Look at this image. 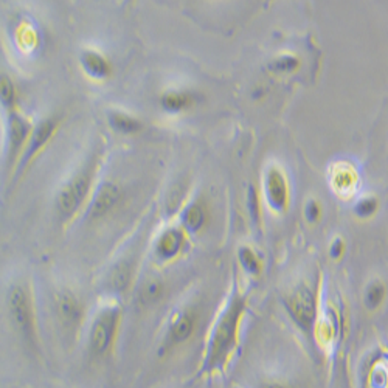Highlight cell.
I'll return each mask as SVG.
<instances>
[{
  "label": "cell",
  "mask_w": 388,
  "mask_h": 388,
  "mask_svg": "<svg viewBox=\"0 0 388 388\" xmlns=\"http://www.w3.org/2000/svg\"><path fill=\"white\" fill-rule=\"evenodd\" d=\"M244 309L246 301L236 297L221 315L208 345L207 360H205V368L208 371L215 368H221L227 362L228 356L233 353L236 341H238V330Z\"/></svg>",
  "instance_id": "1"
},
{
  "label": "cell",
  "mask_w": 388,
  "mask_h": 388,
  "mask_svg": "<svg viewBox=\"0 0 388 388\" xmlns=\"http://www.w3.org/2000/svg\"><path fill=\"white\" fill-rule=\"evenodd\" d=\"M7 306L14 328L27 338H33L34 314H33V305L28 290L23 286H19V284L11 286L8 290Z\"/></svg>",
  "instance_id": "2"
},
{
  "label": "cell",
  "mask_w": 388,
  "mask_h": 388,
  "mask_svg": "<svg viewBox=\"0 0 388 388\" xmlns=\"http://www.w3.org/2000/svg\"><path fill=\"white\" fill-rule=\"evenodd\" d=\"M120 323V309L107 308L101 311L95 319L92 330H90V348L95 354L103 356L112 348V343L117 336Z\"/></svg>",
  "instance_id": "3"
},
{
  "label": "cell",
  "mask_w": 388,
  "mask_h": 388,
  "mask_svg": "<svg viewBox=\"0 0 388 388\" xmlns=\"http://www.w3.org/2000/svg\"><path fill=\"white\" fill-rule=\"evenodd\" d=\"M286 308L294 323L301 331L309 332L314 328L315 317H317V301L311 289L306 286L297 289L288 299Z\"/></svg>",
  "instance_id": "4"
},
{
  "label": "cell",
  "mask_w": 388,
  "mask_h": 388,
  "mask_svg": "<svg viewBox=\"0 0 388 388\" xmlns=\"http://www.w3.org/2000/svg\"><path fill=\"white\" fill-rule=\"evenodd\" d=\"M90 188V174H81L61 190L58 196V210L61 215L72 216L81 207Z\"/></svg>",
  "instance_id": "5"
},
{
  "label": "cell",
  "mask_w": 388,
  "mask_h": 388,
  "mask_svg": "<svg viewBox=\"0 0 388 388\" xmlns=\"http://www.w3.org/2000/svg\"><path fill=\"white\" fill-rule=\"evenodd\" d=\"M54 308H56L59 321L65 328H76L80 325L83 309L75 295L70 292H61L54 301Z\"/></svg>",
  "instance_id": "6"
},
{
  "label": "cell",
  "mask_w": 388,
  "mask_h": 388,
  "mask_svg": "<svg viewBox=\"0 0 388 388\" xmlns=\"http://www.w3.org/2000/svg\"><path fill=\"white\" fill-rule=\"evenodd\" d=\"M266 193L269 204L275 210H284L289 201V190L284 175L278 169H270L266 180Z\"/></svg>",
  "instance_id": "7"
},
{
  "label": "cell",
  "mask_w": 388,
  "mask_h": 388,
  "mask_svg": "<svg viewBox=\"0 0 388 388\" xmlns=\"http://www.w3.org/2000/svg\"><path fill=\"white\" fill-rule=\"evenodd\" d=\"M118 199H120L118 186L114 184H105L100 188L98 193H96L92 207H90V215H92V217H95V219L106 216L109 211L117 205Z\"/></svg>",
  "instance_id": "8"
},
{
  "label": "cell",
  "mask_w": 388,
  "mask_h": 388,
  "mask_svg": "<svg viewBox=\"0 0 388 388\" xmlns=\"http://www.w3.org/2000/svg\"><path fill=\"white\" fill-rule=\"evenodd\" d=\"M196 314L193 311H184L177 319L173 321L169 328L168 342L171 345H179L186 342L193 336L194 328H196Z\"/></svg>",
  "instance_id": "9"
},
{
  "label": "cell",
  "mask_w": 388,
  "mask_h": 388,
  "mask_svg": "<svg viewBox=\"0 0 388 388\" xmlns=\"http://www.w3.org/2000/svg\"><path fill=\"white\" fill-rule=\"evenodd\" d=\"M184 247V235L177 230H168L157 241V255L163 259H171Z\"/></svg>",
  "instance_id": "10"
},
{
  "label": "cell",
  "mask_w": 388,
  "mask_h": 388,
  "mask_svg": "<svg viewBox=\"0 0 388 388\" xmlns=\"http://www.w3.org/2000/svg\"><path fill=\"white\" fill-rule=\"evenodd\" d=\"M387 295V288L382 281H371L365 289V294H363V303L369 309V311H376L382 303L385 300Z\"/></svg>",
  "instance_id": "11"
},
{
  "label": "cell",
  "mask_w": 388,
  "mask_h": 388,
  "mask_svg": "<svg viewBox=\"0 0 388 388\" xmlns=\"http://www.w3.org/2000/svg\"><path fill=\"white\" fill-rule=\"evenodd\" d=\"M184 224L190 232H199L205 224V211L201 205H191L184 213Z\"/></svg>",
  "instance_id": "12"
},
{
  "label": "cell",
  "mask_w": 388,
  "mask_h": 388,
  "mask_svg": "<svg viewBox=\"0 0 388 388\" xmlns=\"http://www.w3.org/2000/svg\"><path fill=\"white\" fill-rule=\"evenodd\" d=\"M131 283V268L127 264H120L111 275V286L117 292H125Z\"/></svg>",
  "instance_id": "13"
},
{
  "label": "cell",
  "mask_w": 388,
  "mask_h": 388,
  "mask_svg": "<svg viewBox=\"0 0 388 388\" xmlns=\"http://www.w3.org/2000/svg\"><path fill=\"white\" fill-rule=\"evenodd\" d=\"M84 65H86L90 74L98 75V76L106 75L109 70V65L106 64V61L101 56H98L96 53H87L86 56H84Z\"/></svg>",
  "instance_id": "14"
},
{
  "label": "cell",
  "mask_w": 388,
  "mask_h": 388,
  "mask_svg": "<svg viewBox=\"0 0 388 388\" xmlns=\"http://www.w3.org/2000/svg\"><path fill=\"white\" fill-rule=\"evenodd\" d=\"M379 210V201L374 196H367L356 204L354 211L359 217H371Z\"/></svg>",
  "instance_id": "15"
},
{
  "label": "cell",
  "mask_w": 388,
  "mask_h": 388,
  "mask_svg": "<svg viewBox=\"0 0 388 388\" xmlns=\"http://www.w3.org/2000/svg\"><path fill=\"white\" fill-rule=\"evenodd\" d=\"M52 131H53V125L50 123V121H45L44 125H41V126L38 127V131H36V134H34V137H33L32 147H30L28 155L34 154L36 151H38V149L42 147V144H44V143L48 140V137H50Z\"/></svg>",
  "instance_id": "16"
},
{
  "label": "cell",
  "mask_w": 388,
  "mask_h": 388,
  "mask_svg": "<svg viewBox=\"0 0 388 388\" xmlns=\"http://www.w3.org/2000/svg\"><path fill=\"white\" fill-rule=\"evenodd\" d=\"M239 261L242 264V268H244L247 272H250V274H258L259 272V259L255 252H252L250 248H241L239 250Z\"/></svg>",
  "instance_id": "17"
},
{
  "label": "cell",
  "mask_w": 388,
  "mask_h": 388,
  "mask_svg": "<svg viewBox=\"0 0 388 388\" xmlns=\"http://www.w3.org/2000/svg\"><path fill=\"white\" fill-rule=\"evenodd\" d=\"M354 184H356V175L353 171H351V169L345 168V169H341V171H337L336 186L338 188V190L341 191L351 190V188L354 186Z\"/></svg>",
  "instance_id": "18"
},
{
  "label": "cell",
  "mask_w": 388,
  "mask_h": 388,
  "mask_svg": "<svg viewBox=\"0 0 388 388\" xmlns=\"http://www.w3.org/2000/svg\"><path fill=\"white\" fill-rule=\"evenodd\" d=\"M297 67H299V59L294 56H289V54L278 58L274 64L275 70L284 72V74H288V72H294Z\"/></svg>",
  "instance_id": "19"
},
{
  "label": "cell",
  "mask_w": 388,
  "mask_h": 388,
  "mask_svg": "<svg viewBox=\"0 0 388 388\" xmlns=\"http://www.w3.org/2000/svg\"><path fill=\"white\" fill-rule=\"evenodd\" d=\"M112 121H114V125L123 132H134V131L138 129L137 121L129 118V117H126V115H114Z\"/></svg>",
  "instance_id": "20"
},
{
  "label": "cell",
  "mask_w": 388,
  "mask_h": 388,
  "mask_svg": "<svg viewBox=\"0 0 388 388\" xmlns=\"http://www.w3.org/2000/svg\"><path fill=\"white\" fill-rule=\"evenodd\" d=\"M162 295V284L159 281H149L143 289L144 301H155Z\"/></svg>",
  "instance_id": "21"
},
{
  "label": "cell",
  "mask_w": 388,
  "mask_h": 388,
  "mask_svg": "<svg viewBox=\"0 0 388 388\" xmlns=\"http://www.w3.org/2000/svg\"><path fill=\"white\" fill-rule=\"evenodd\" d=\"M165 106L168 109H173V111H179V109L184 107L186 105V96L185 95H169L165 98Z\"/></svg>",
  "instance_id": "22"
},
{
  "label": "cell",
  "mask_w": 388,
  "mask_h": 388,
  "mask_svg": "<svg viewBox=\"0 0 388 388\" xmlns=\"http://www.w3.org/2000/svg\"><path fill=\"white\" fill-rule=\"evenodd\" d=\"M321 215V208L320 205L315 201H309L306 205V217L309 222H317L320 219Z\"/></svg>",
  "instance_id": "23"
},
{
  "label": "cell",
  "mask_w": 388,
  "mask_h": 388,
  "mask_svg": "<svg viewBox=\"0 0 388 388\" xmlns=\"http://www.w3.org/2000/svg\"><path fill=\"white\" fill-rule=\"evenodd\" d=\"M343 252H345V242H343L341 238L334 239V242H332L331 248H330L331 258H332V259H341Z\"/></svg>",
  "instance_id": "24"
},
{
  "label": "cell",
  "mask_w": 388,
  "mask_h": 388,
  "mask_svg": "<svg viewBox=\"0 0 388 388\" xmlns=\"http://www.w3.org/2000/svg\"><path fill=\"white\" fill-rule=\"evenodd\" d=\"M263 388H284V387L280 385V384H268V385H264Z\"/></svg>",
  "instance_id": "25"
}]
</instances>
